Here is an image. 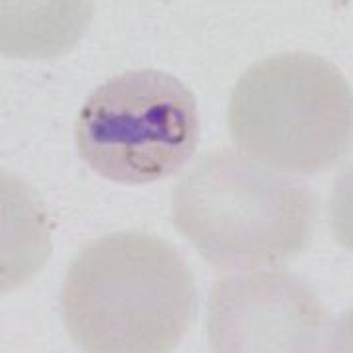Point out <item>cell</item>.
Segmentation results:
<instances>
[{"label":"cell","mask_w":353,"mask_h":353,"mask_svg":"<svg viewBox=\"0 0 353 353\" xmlns=\"http://www.w3.org/2000/svg\"><path fill=\"white\" fill-rule=\"evenodd\" d=\"M194 312L187 261L169 241L141 232L87 243L61 289L65 328L87 352H171L189 334Z\"/></svg>","instance_id":"1"},{"label":"cell","mask_w":353,"mask_h":353,"mask_svg":"<svg viewBox=\"0 0 353 353\" xmlns=\"http://www.w3.org/2000/svg\"><path fill=\"white\" fill-rule=\"evenodd\" d=\"M318 196L234 150L201 155L173 189L176 232L220 271L285 263L314 234Z\"/></svg>","instance_id":"2"},{"label":"cell","mask_w":353,"mask_h":353,"mask_svg":"<svg viewBox=\"0 0 353 353\" xmlns=\"http://www.w3.org/2000/svg\"><path fill=\"white\" fill-rule=\"evenodd\" d=\"M352 97V85L328 59L281 51L253 63L236 83L230 138L240 153L277 173H324L350 152Z\"/></svg>","instance_id":"3"},{"label":"cell","mask_w":353,"mask_h":353,"mask_svg":"<svg viewBox=\"0 0 353 353\" xmlns=\"http://www.w3.org/2000/svg\"><path fill=\"white\" fill-rule=\"evenodd\" d=\"M201 139L196 99L176 77L139 69L102 83L75 122L77 152L120 185H150L179 173Z\"/></svg>","instance_id":"4"},{"label":"cell","mask_w":353,"mask_h":353,"mask_svg":"<svg viewBox=\"0 0 353 353\" xmlns=\"http://www.w3.org/2000/svg\"><path fill=\"white\" fill-rule=\"evenodd\" d=\"M208 334L218 352H318L332 318L301 279L263 271L216 283Z\"/></svg>","instance_id":"5"}]
</instances>
